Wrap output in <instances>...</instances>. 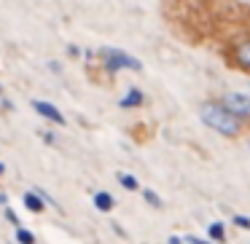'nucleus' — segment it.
Wrapping results in <instances>:
<instances>
[{
  "label": "nucleus",
  "mask_w": 250,
  "mask_h": 244,
  "mask_svg": "<svg viewBox=\"0 0 250 244\" xmlns=\"http://www.w3.org/2000/svg\"><path fill=\"white\" fill-rule=\"evenodd\" d=\"M199 115H202V121H205L210 129L218 131V134L237 137L239 129H242V121L234 118V115L229 113L221 102H205V105H202V110H199Z\"/></svg>",
  "instance_id": "1"
},
{
  "label": "nucleus",
  "mask_w": 250,
  "mask_h": 244,
  "mask_svg": "<svg viewBox=\"0 0 250 244\" xmlns=\"http://www.w3.org/2000/svg\"><path fill=\"white\" fill-rule=\"evenodd\" d=\"M100 56L105 59V67L108 70H140V62L135 59V56H129V54H124V51H119V49H103L100 51Z\"/></svg>",
  "instance_id": "2"
},
{
  "label": "nucleus",
  "mask_w": 250,
  "mask_h": 244,
  "mask_svg": "<svg viewBox=\"0 0 250 244\" xmlns=\"http://www.w3.org/2000/svg\"><path fill=\"white\" fill-rule=\"evenodd\" d=\"M221 105L234 115V118H239V121H242V118H250V97H245V94L229 92V94H223Z\"/></svg>",
  "instance_id": "3"
},
{
  "label": "nucleus",
  "mask_w": 250,
  "mask_h": 244,
  "mask_svg": "<svg viewBox=\"0 0 250 244\" xmlns=\"http://www.w3.org/2000/svg\"><path fill=\"white\" fill-rule=\"evenodd\" d=\"M33 108L38 110L43 118H49V121H54V124H65V115L60 113V110L54 108V105H49V102H41V99H35L33 102Z\"/></svg>",
  "instance_id": "4"
},
{
  "label": "nucleus",
  "mask_w": 250,
  "mask_h": 244,
  "mask_svg": "<svg viewBox=\"0 0 250 244\" xmlns=\"http://www.w3.org/2000/svg\"><path fill=\"white\" fill-rule=\"evenodd\" d=\"M234 62H237L242 70H250V40H245V43H237L231 51Z\"/></svg>",
  "instance_id": "5"
},
{
  "label": "nucleus",
  "mask_w": 250,
  "mask_h": 244,
  "mask_svg": "<svg viewBox=\"0 0 250 244\" xmlns=\"http://www.w3.org/2000/svg\"><path fill=\"white\" fill-rule=\"evenodd\" d=\"M113 204H116V201H113V196H110V193H105V190L94 193V206H97L100 212H110V209H113Z\"/></svg>",
  "instance_id": "6"
},
{
  "label": "nucleus",
  "mask_w": 250,
  "mask_h": 244,
  "mask_svg": "<svg viewBox=\"0 0 250 244\" xmlns=\"http://www.w3.org/2000/svg\"><path fill=\"white\" fill-rule=\"evenodd\" d=\"M207 236L215 244L226 242V228H223V223H210V225H207Z\"/></svg>",
  "instance_id": "7"
},
{
  "label": "nucleus",
  "mask_w": 250,
  "mask_h": 244,
  "mask_svg": "<svg viewBox=\"0 0 250 244\" xmlns=\"http://www.w3.org/2000/svg\"><path fill=\"white\" fill-rule=\"evenodd\" d=\"M137 105H143V92H137V89H129V94H126L124 99H121V108H137Z\"/></svg>",
  "instance_id": "8"
},
{
  "label": "nucleus",
  "mask_w": 250,
  "mask_h": 244,
  "mask_svg": "<svg viewBox=\"0 0 250 244\" xmlns=\"http://www.w3.org/2000/svg\"><path fill=\"white\" fill-rule=\"evenodd\" d=\"M22 201H24V206H27L30 212H41V209H43V201H41L38 193H24Z\"/></svg>",
  "instance_id": "9"
},
{
  "label": "nucleus",
  "mask_w": 250,
  "mask_h": 244,
  "mask_svg": "<svg viewBox=\"0 0 250 244\" xmlns=\"http://www.w3.org/2000/svg\"><path fill=\"white\" fill-rule=\"evenodd\" d=\"M119 183L124 185L126 190H137V180L132 177V174H124V172H121V174H119Z\"/></svg>",
  "instance_id": "10"
},
{
  "label": "nucleus",
  "mask_w": 250,
  "mask_h": 244,
  "mask_svg": "<svg viewBox=\"0 0 250 244\" xmlns=\"http://www.w3.org/2000/svg\"><path fill=\"white\" fill-rule=\"evenodd\" d=\"M17 242L19 244H35V239H33V233H30V231L19 228V231H17Z\"/></svg>",
  "instance_id": "11"
},
{
  "label": "nucleus",
  "mask_w": 250,
  "mask_h": 244,
  "mask_svg": "<svg viewBox=\"0 0 250 244\" xmlns=\"http://www.w3.org/2000/svg\"><path fill=\"white\" fill-rule=\"evenodd\" d=\"M143 196H146V201H148L151 206H162V199H159L153 190H143Z\"/></svg>",
  "instance_id": "12"
},
{
  "label": "nucleus",
  "mask_w": 250,
  "mask_h": 244,
  "mask_svg": "<svg viewBox=\"0 0 250 244\" xmlns=\"http://www.w3.org/2000/svg\"><path fill=\"white\" fill-rule=\"evenodd\" d=\"M234 223H237L239 228H245V231H250V217H245V215H234Z\"/></svg>",
  "instance_id": "13"
},
{
  "label": "nucleus",
  "mask_w": 250,
  "mask_h": 244,
  "mask_svg": "<svg viewBox=\"0 0 250 244\" xmlns=\"http://www.w3.org/2000/svg\"><path fill=\"white\" fill-rule=\"evenodd\" d=\"M186 244H212V242H205V239H196V236H186Z\"/></svg>",
  "instance_id": "14"
},
{
  "label": "nucleus",
  "mask_w": 250,
  "mask_h": 244,
  "mask_svg": "<svg viewBox=\"0 0 250 244\" xmlns=\"http://www.w3.org/2000/svg\"><path fill=\"white\" fill-rule=\"evenodd\" d=\"M6 217H8V220H11V223H19V217H17V215H14V212H11V209H6Z\"/></svg>",
  "instance_id": "15"
},
{
  "label": "nucleus",
  "mask_w": 250,
  "mask_h": 244,
  "mask_svg": "<svg viewBox=\"0 0 250 244\" xmlns=\"http://www.w3.org/2000/svg\"><path fill=\"white\" fill-rule=\"evenodd\" d=\"M169 244H180V236H169Z\"/></svg>",
  "instance_id": "16"
},
{
  "label": "nucleus",
  "mask_w": 250,
  "mask_h": 244,
  "mask_svg": "<svg viewBox=\"0 0 250 244\" xmlns=\"http://www.w3.org/2000/svg\"><path fill=\"white\" fill-rule=\"evenodd\" d=\"M3 169H6V167H3V164H0V174H3Z\"/></svg>",
  "instance_id": "17"
},
{
  "label": "nucleus",
  "mask_w": 250,
  "mask_h": 244,
  "mask_svg": "<svg viewBox=\"0 0 250 244\" xmlns=\"http://www.w3.org/2000/svg\"><path fill=\"white\" fill-rule=\"evenodd\" d=\"M0 92H3V86H0Z\"/></svg>",
  "instance_id": "18"
}]
</instances>
